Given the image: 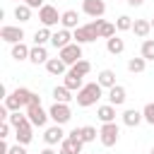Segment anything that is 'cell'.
<instances>
[{
  "instance_id": "6da1fadb",
  "label": "cell",
  "mask_w": 154,
  "mask_h": 154,
  "mask_svg": "<svg viewBox=\"0 0 154 154\" xmlns=\"http://www.w3.org/2000/svg\"><path fill=\"white\" fill-rule=\"evenodd\" d=\"M101 96H103V87H101L99 82H87V84L77 91L75 101H77L79 108H89V106H94Z\"/></svg>"
},
{
  "instance_id": "7a4b0ae2",
  "label": "cell",
  "mask_w": 154,
  "mask_h": 154,
  "mask_svg": "<svg viewBox=\"0 0 154 154\" xmlns=\"http://www.w3.org/2000/svg\"><path fill=\"white\" fill-rule=\"evenodd\" d=\"M31 94H34V91H29L26 87H17V89H12V91L5 96V106H7L10 111L26 108V106H29V101H31Z\"/></svg>"
},
{
  "instance_id": "3957f363",
  "label": "cell",
  "mask_w": 154,
  "mask_h": 154,
  "mask_svg": "<svg viewBox=\"0 0 154 154\" xmlns=\"http://www.w3.org/2000/svg\"><path fill=\"white\" fill-rule=\"evenodd\" d=\"M72 36H75V43H79V46H82V43H91V41H96V38H99V19L77 26V29L72 31Z\"/></svg>"
},
{
  "instance_id": "277c9868",
  "label": "cell",
  "mask_w": 154,
  "mask_h": 154,
  "mask_svg": "<svg viewBox=\"0 0 154 154\" xmlns=\"http://www.w3.org/2000/svg\"><path fill=\"white\" fill-rule=\"evenodd\" d=\"M118 140H120V128L116 123H101V128H99V142L103 147H116Z\"/></svg>"
},
{
  "instance_id": "5b68a950",
  "label": "cell",
  "mask_w": 154,
  "mask_h": 154,
  "mask_svg": "<svg viewBox=\"0 0 154 154\" xmlns=\"http://www.w3.org/2000/svg\"><path fill=\"white\" fill-rule=\"evenodd\" d=\"M48 116H51L53 125H65V123H70V118H72V108H70V103H58V101H53V106L48 108Z\"/></svg>"
},
{
  "instance_id": "8992f818",
  "label": "cell",
  "mask_w": 154,
  "mask_h": 154,
  "mask_svg": "<svg viewBox=\"0 0 154 154\" xmlns=\"http://www.w3.org/2000/svg\"><path fill=\"white\" fill-rule=\"evenodd\" d=\"M60 17H63V12H58V7H53V5H43V7L38 10V22H41V26H46V29L58 26V24H60Z\"/></svg>"
},
{
  "instance_id": "52a82bcc",
  "label": "cell",
  "mask_w": 154,
  "mask_h": 154,
  "mask_svg": "<svg viewBox=\"0 0 154 154\" xmlns=\"http://www.w3.org/2000/svg\"><path fill=\"white\" fill-rule=\"evenodd\" d=\"M24 113H26V118H29V123L34 128H46V123L51 120V116H48V111L43 106H26Z\"/></svg>"
},
{
  "instance_id": "ba28073f",
  "label": "cell",
  "mask_w": 154,
  "mask_h": 154,
  "mask_svg": "<svg viewBox=\"0 0 154 154\" xmlns=\"http://www.w3.org/2000/svg\"><path fill=\"white\" fill-rule=\"evenodd\" d=\"M58 58H60L67 67H72L75 63L82 60V46H79V43H70V46H65L63 51H58Z\"/></svg>"
},
{
  "instance_id": "9c48e42d",
  "label": "cell",
  "mask_w": 154,
  "mask_h": 154,
  "mask_svg": "<svg viewBox=\"0 0 154 154\" xmlns=\"http://www.w3.org/2000/svg\"><path fill=\"white\" fill-rule=\"evenodd\" d=\"M82 12L91 19H101L106 14V2L103 0H82Z\"/></svg>"
},
{
  "instance_id": "30bf717a",
  "label": "cell",
  "mask_w": 154,
  "mask_h": 154,
  "mask_svg": "<svg viewBox=\"0 0 154 154\" xmlns=\"http://www.w3.org/2000/svg\"><path fill=\"white\" fill-rule=\"evenodd\" d=\"M0 38L5 41V43H22L24 41V29L22 26H12V24H5L2 29H0Z\"/></svg>"
},
{
  "instance_id": "8fae6325",
  "label": "cell",
  "mask_w": 154,
  "mask_h": 154,
  "mask_svg": "<svg viewBox=\"0 0 154 154\" xmlns=\"http://www.w3.org/2000/svg\"><path fill=\"white\" fill-rule=\"evenodd\" d=\"M67 137V132L63 130V125H51L43 130V142L48 147H55V144H63V140Z\"/></svg>"
},
{
  "instance_id": "7c38bea8",
  "label": "cell",
  "mask_w": 154,
  "mask_h": 154,
  "mask_svg": "<svg viewBox=\"0 0 154 154\" xmlns=\"http://www.w3.org/2000/svg\"><path fill=\"white\" fill-rule=\"evenodd\" d=\"M60 147H65V149H70L72 154H84L82 152V147H84V142H82V137H79V128H75V130H70L67 132V137L63 140V144Z\"/></svg>"
},
{
  "instance_id": "4fadbf2b",
  "label": "cell",
  "mask_w": 154,
  "mask_h": 154,
  "mask_svg": "<svg viewBox=\"0 0 154 154\" xmlns=\"http://www.w3.org/2000/svg\"><path fill=\"white\" fill-rule=\"evenodd\" d=\"M51 43L58 48V51H63L65 46H70V43H75V36H72V31L70 29H58V31H53V38H51Z\"/></svg>"
},
{
  "instance_id": "5bb4252c",
  "label": "cell",
  "mask_w": 154,
  "mask_h": 154,
  "mask_svg": "<svg viewBox=\"0 0 154 154\" xmlns=\"http://www.w3.org/2000/svg\"><path fill=\"white\" fill-rule=\"evenodd\" d=\"M106 99H108V103L111 106H123L125 103V99H128V91H125V87L123 84H116L113 89H108V94H106Z\"/></svg>"
},
{
  "instance_id": "9a60e30c",
  "label": "cell",
  "mask_w": 154,
  "mask_h": 154,
  "mask_svg": "<svg viewBox=\"0 0 154 154\" xmlns=\"http://www.w3.org/2000/svg\"><path fill=\"white\" fill-rule=\"evenodd\" d=\"M60 26H63V29H70V31H75L77 26H82V24H79L77 10H65L63 17H60Z\"/></svg>"
},
{
  "instance_id": "2e32d148",
  "label": "cell",
  "mask_w": 154,
  "mask_h": 154,
  "mask_svg": "<svg viewBox=\"0 0 154 154\" xmlns=\"http://www.w3.org/2000/svg\"><path fill=\"white\" fill-rule=\"evenodd\" d=\"M123 123L128 125V128H137L142 120H144V116H142V111H137V108H125L123 111Z\"/></svg>"
},
{
  "instance_id": "e0dca14e",
  "label": "cell",
  "mask_w": 154,
  "mask_h": 154,
  "mask_svg": "<svg viewBox=\"0 0 154 154\" xmlns=\"http://www.w3.org/2000/svg\"><path fill=\"white\" fill-rule=\"evenodd\" d=\"M14 140H17V144H24V147H26V144L34 140V125L26 123V125L17 128V130H14Z\"/></svg>"
},
{
  "instance_id": "ac0fdd59",
  "label": "cell",
  "mask_w": 154,
  "mask_h": 154,
  "mask_svg": "<svg viewBox=\"0 0 154 154\" xmlns=\"http://www.w3.org/2000/svg\"><path fill=\"white\" fill-rule=\"evenodd\" d=\"M51 58H48V51L46 46H31V53H29V63L34 65H46Z\"/></svg>"
},
{
  "instance_id": "d6986e66",
  "label": "cell",
  "mask_w": 154,
  "mask_h": 154,
  "mask_svg": "<svg viewBox=\"0 0 154 154\" xmlns=\"http://www.w3.org/2000/svg\"><path fill=\"white\" fill-rule=\"evenodd\" d=\"M63 84H65L70 91H79V89L84 87V77H82V75H75L72 70H67V75L63 77Z\"/></svg>"
},
{
  "instance_id": "ffe728a7",
  "label": "cell",
  "mask_w": 154,
  "mask_h": 154,
  "mask_svg": "<svg viewBox=\"0 0 154 154\" xmlns=\"http://www.w3.org/2000/svg\"><path fill=\"white\" fill-rule=\"evenodd\" d=\"M46 70H48V75H55V77H65L67 75V65L60 58H51L46 63Z\"/></svg>"
},
{
  "instance_id": "44dd1931",
  "label": "cell",
  "mask_w": 154,
  "mask_h": 154,
  "mask_svg": "<svg viewBox=\"0 0 154 154\" xmlns=\"http://www.w3.org/2000/svg\"><path fill=\"white\" fill-rule=\"evenodd\" d=\"M96 82H99L106 91H108V89H113V87L118 84V82H116V72H113V70H108V67H106V70H101V72L96 75Z\"/></svg>"
},
{
  "instance_id": "7402d4cb",
  "label": "cell",
  "mask_w": 154,
  "mask_h": 154,
  "mask_svg": "<svg viewBox=\"0 0 154 154\" xmlns=\"http://www.w3.org/2000/svg\"><path fill=\"white\" fill-rule=\"evenodd\" d=\"M96 118H99L101 123H116V106L101 103V106L96 108Z\"/></svg>"
},
{
  "instance_id": "603a6c76",
  "label": "cell",
  "mask_w": 154,
  "mask_h": 154,
  "mask_svg": "<svg viewBox=\"0 0 154 154\" xmlns=\"http://www.w3.org/2000/svg\"><path fill=\"white\" fill-rule=\"evenodd\" d=\"M132 31H135V36H140V38H147V36L152 34V19H135V24H132Z\"/></svg>"
},
{
  "instance_id": "cb8c5ba5",
  "label": "cell",
  "mask_w": 154,
  "mask_h": 154,
  "mask_svg": "<svg viewBox=\"0 0 154 154\" xmlns=\"http://www.w3.org/2000/svg\"><path fill=\"white\" fill-rule=\"evenodd\" d=\"M29 53H31V46H26L24 41H22V43H14V46H12V51H10V55H12L17 63L29 60Z\"/></svg>"
},
{
  "instance_id": "d4e9b609",
  "label": "cell",
  "mask_w": 154,
  "mask_h": 154,
  "mask_svg": "<svg viewBox=\"0 0 154 154\" xmlns=\"http://www.w3.org/2000/svg\"><path fill=\"white\" fill-rule=\"evenodd\" d=\"M106 51H108L111 55H120V53L125 51V41L116 34V36H111V38L106 41Z\"/></svg>"
},
{
  "instance_id": "484cf974",
  "label": "cell",
  "mask_w": 154,
  "mask_h": 154,
  "mask_svg": "<svg viewBox=\"0 0 154 154\" xmlns=\"http://www.w3.org/2000/svg\"><path fill=\"white\" fill-rule=\"evenodd\" d=\"M53 99H55L58 103H70L75 96H72V91H70L65 84H60V87H55V89H53Z\"/></svg>"
},
{
  "instance_id": "4316f807",
  "label": "cell",
  "mask_w": 154,
  "mask_h": 154,
  "mask_svg": "<svg viewBox=\"0 0 154 154\" xmlns=\"http://www.w3.org/2000/svg\"><path fill=\"white\" fill-rule=\"evenodd\" d=\"M51 38H53V31L46 29V26H41V29L34 31V46H46Z\"/></svg>"
},
{
  "instance_id": "83f0119b",
  "label": "cell",
  "mask_w": 154,
  "mask_h": 154,
  "mask_svg": "<svg viewBox=\"0 0 154 154\" xmlns=\"http://www.w3.org/2000/svg\"><path fill=\"white\" fill-rule=\"evenodd\" d=\"M144 67H147V60L142 58V55H132L130 60H128V72H132V75H140V72H144Z\"/></svg>"
},
{
  "instance_id": "f1b7e54d",
  "label": "cell",
  "mask_w": 154,
  "mask_h": 154,
  "mask_svg": "<svg viewBox=\"0 0 154 154\" xmlns=\"http://www.w3.org/2000/svg\"><path fill=\"white\" fill-rule=\"evenodd\" d=\"M111 36H116V24L99 19V38H106V41H108Z\"/></svg>"
},
{
  "instance_id": "f546056e",
  "label": "cell",
  "mask_w": 154,
  "mask_h": 154,
  "mask_svg": "<svg viewBox=\"0 0 154 154\" xmlns=\"http://www.w3.org/2000/svg\"><path fill=\"white\" fill-rule=\"evenodd\" d=\"M7 123L17 130V128H22V125H26L29 123V118H26V113H19V111H10V118H7Z\"/></svg>"
},
{
  "instance_id": "4dcf8cb0",
  "label": "cell",
  "mask_w": 154,
  "mask_h": 154,
  "mask_svg": "<svg viewBox=\"0 0 154 154\" xmlns=\"http://www.w3.org/2000/svg\"><path fill=\"white\" fill-rule=\"evenodd\" d=\"M14 17L24 24V22H29L31 19V7L29 5H24V2H19V5H14Z\"/></svg>"
},
{
  "instance_id": "1f68e13d",
  "label": "cell",
  "mask_w": 154,
  "mask_h": 154,
  "mask_svg": "<svg viewBox=\"0 0 154 154\" xmlns=\"http://www.w3.org/2000/svg\"><path fill=\"white\" fill-rule=\"evenodd\" d=\"M140 55H142L147 63H149V60H154V38H144V41H142Z\"/></svg>"
},
{
  "instance_id": "d6a6232c",
  "label": "cell",
  "mask_w": 154,
  "mask_h": 154,
  "mask_svg": "<svg viewBox=\"0 0 154 154\" xmlns=\"http://www.w3.org/2000/svg\"><path fill=\"white\" fill-rule=\"evenodd\" d=\"M132 24H135V19H132L130 14H120V17L116 19V29H118V31H132Z\"/></svg>"
},
{
  "instance_id": "836d02e7",
  "label": "cell",
  "mask_w": 154,
  "mask_h": 154,
  "mask_svg": "<svg viewBox=\"0 0 154 154\" xmlns=\"http://www.w3.org/2000/svg\"><path fill=\"white\" fill-rule=\"evenodd\" d=\"M79 137H82V142H94L99 137V130L94 125H84V128H79Z\"/></svg>"
},
{
  "instance_id": "e575fe53",
  "label": "cell",
  "mask_w": 154,
  "mask_h": 154,
  "mask_svg": "<svg viewBox=\"0 0 154 154\" xmlns=\"http://www.w3.org/2000/svg\"><path fill=\"white\" fill-rule=\"evenodd\" d=\"M70 70H72L75 75H82V77H84V75H89V72H91V63L82 58V60H79V63H75V65H72Z\"/></svg>"
},
{
  "instance_id": "d590c367",
  "label": "cell",
  "mask_w": 154,
  "mask_h": 154,
  "mask_svg": "<svg viewBox=\"0 0 154 154\" xmlns=\"http://www.w3.org/2000/svg\"><path fill=\"white\" fill-rule=\"evenodd\" d=\"M142 116H144V123L154 125V103H147V106L142 108Z\"/></svg>"
},
{
  "instance_id": "8d00e7d4",
  "label": "cell",
  "mask_w": 154,
  "mask_h": 154,
  "mask_svg": "<svg viewBox=\"0 0 154 154\" xmlns=\"http://www.w3.org/2000/svg\"><path fill=\"white\" fill-rule=\"evenodd\" d=\"M10 128H12V125H10L7 120L0 123V140H7V137H10Z\"/></svg>"
},
{
  "instance_id": "74e56055",
  "label": "cell",
  "mask_w": 154,
  "mask_h": 154,
  "mask_svg": "<svg viewBox=\"0 0 154 154\" xmlns=\"http://www.w3.org/2000/svg\"><path fill=\"white\" fill-rule=\"evenodd\" d=\"M7 154H26V147H24V144H17V142H14V144L10 147V152H7Z\"/></svg>"
},
{
  "instance_id": "f35d334b",
  "label": "cell",
  "mask_w": 154,
  "mask_h": 154,
  "mask_svg": "<svg viewBox=\"0 0 154 154\" xmlns=\"http://www.w3.org/2000/svg\"><path fill=\"white\" fill-rule=\"evenodd\" d=\"M22 2H24V5H29V7H31V10H41V7H43V5H46V2H43V0H22Z\"/></svg>"
},
{
  "instance_id": "ab89813d",
  "label": "cell",
  "mask_w": 154,
  "mask_h": 154,
  "mask_svg": "<svg viewBox=\"0 0 154 154\" xmlns=\"http://www.w3.org/2000/svg\"><path fill=\"white\" fill-rule=\"evenodd\" d=\"M29 106H41V96H38V94H31V101H29Z\"/></svg>"
},
{
  "instance_id": "60d3db41",
  "label": "cell",
  "mask_w": 154,
  "mask_h": 154,
  "mask_svg": "<svg viewBox=\"0 0 154 154\" xmlns=\"http://www.w3.org/2000/svg\"><path fill=\"white\" fill-rule=\"evenodd\" d=\"M125 2H128V5H130V7H140V5H142V2H144V0H125Z\"/></svg>"
},
{
  "instance_id": "b9f144b4",
  "label": "cell",
  "mask_w": 154,
  "mask_h": 154,
  "mask_svg": "<svg viewBox=\"0 0 154 154\" xmlns=\"http://www.w3.org/2000/svg\"><path fill=\"white\" fill-rule=\"evenodd\" d=\"M38 154H58V152H55V149H53V147H46V149H41V152H38Z\"/></svg>"
},
{
  "instance_id": "7bdbcfd3",
  "label": "cell",
  "mask_w": 154,
  "mask_h": 154,
  "mask_svg": "<svg viewBox=\"0 0 154 154\" xmlns=\"http://www.w3.org/2000/svg\"><path fill=\"white\" fill-rule=\"evenodd\" d=\"M58 154H72V152H70V149H65V147H60V149H58Z\"/></svg>"
},
{
  "instance_id": "ee69618b",
  "label": "cell",
  "mask_w": 154,
  "mask_h": 154,
  "mask_svg": "<svg viewBox=\"0 0 154 154\" xmlns=\"http://www.w3.org/2000/svg\"><path fill=\"white\" fill-rule=\"evenodd\" d=\"M152 31H154V19H152Z\"/></svg>"
},
{
  "instance_id": "f6af8a7d",
  "label": "cell",
  "mask_w": 154,
  "mask_h": 154,
  "mask_svg": "<svg viewBox=\"0 0 154 154\" xmlns=\"http://www.w3.org/2000/svg\"><path fill=\"white\" fill-rule=\"evenodd\" d=\"M14 2H17V5H19V2H22V0H14Z\"/></svg>"
},
{
  "instance_id": "bcb514c9",
  "label": "cell",
  "mask_w": 154,
  "mask_h": 154,
  "mask_svg": "<svg viewBox=\"0 0 154 154\" xmlns=\"http://www.w3.org/2000/svg\"><path fill=\"white\" fill-rule=\"evenodd\" d=\"M149 154H154V147H152V152H149Z\"/></svg>"
}]
</instances>
